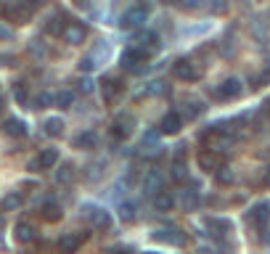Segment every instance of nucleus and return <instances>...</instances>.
<instances>
[{"label":"nucleus","instance_id":"obj_1","mask_svg":"<svg viewBox=\"0 0 270 254\" xmlns=\"http://www.w3.org/2000/svg\"><path fill=\"white\" fill-rule=\"evenodd\" d=\"M82 215H85L93 223V228H98V230H109L111 228V212L101 209V206H96V204H82Z\"/></svg>","mask_w":270,"mask_h":254},{"label":"nucleus","instance_id":"obj_2","mask_svg":"<svg viewBox=\"0 0 270 254\" xmlns=\"http://www.w3.org/2000/svg\"><path fill=\"white\" fill-rule=\"evenodd\" d=\"M146 19H148V11L143 6H133V8H127L122 19H120V27L122 29H135L140 24H146Z\"/></svg>","mask_w":270,"mask_h":254},{"label":"nucleus","instance_id":"obj_3","mask_svg":"<svg viewBox=\"0 0 270 254\" xmlns=\"http://www.w3.org/2000/svg\"><path fill=\"white\" fill-rule=\"evenodd\" d=\"M88 238V233H64L56 244L58 254H77V249L82 246V241Z\"/></svg>","mask_w":270,"mask_h":254},{"label":"nucleus","instance_id":"obj_4","mask_svg":"<svg viewBox=\"0 0 270 254\" xmlns=\"http://www.w3.org/2000/svg\"><path fill=\"white\" fill-rule=\"evenodd\" d=\"M212 93L217 96V98H222V101H230V98H239L241 93H244V88H241V82L236 77H230V79H222V82L212 90Z\"/></svg>","mask_w":270,"mask_h":254},{"label":"nucleus","instance_id":"obj_5","mask_svg":"<svg viewBox=\"0 0 270 254\" xmlns=\"http://www.w3.org/2000/svg\"><path fill=\"white\" fill-rule=\"evenodd\" d=\"M154 238L164 241V244H170V246H183L185 244V233L180 228H159V230H154Z\"/></svg>","mask_w":270,"mask_h":254},{"label":"nucleus","instance_id":"obj_6","mask_svg":"<svg viewBox=\"0 0 270 254\" xmlns=\"http://www.w3.org/2000/svg\"><path fill=\"white\" fill-rule=\"evenodd\" d=\"M267 220H270V201H260L257 206H252L249 223H252L257 230H265V228H267Z\"/></svg>","mask_w":270,"mask_h":254},{"label":"nucleus","instance_id":"obj_7","mask_svg":"<svg viewBox=\"0 0 270 254\" xmlns=\"http://www.w3.org/2000/svg\"><path fill=\"white\" fill-rule=\"evenodd\" d=\"M175 74H178L180 79H185V82H199L204 72H202V69H199V66H194L191 61L180 59L178 64H175Z\"/></svg>","mask_w":270,"mask_h":254},{"label":"nucleus","instance_id":"obj_8","mask_svg":"<svg viewBox=\"0 0 270 254\" xmlns=\"http://www.w3.org/2000/svg\"><path fill=\"white\" fill-rule=\"evenodd\" d=\"M180 127H183V117H180V114L178 111H167L162 117V122H159V133L162 135H178Z\"/></svg>","mask_w":270,"mask_h":254},{"label":"nucleus","instance_id":"obj_9","mask_svg":"<svg viewBox=\"0 0 270 254\" xmlns=\"http://www.w3.org/2000/svg\"><path fill=\"white\" fill-rule=\"evenodd\" d=\"M122 90H125V85L117 77H106L101 82V93H103V101L106 103H117V98L122 96Z\"/></svg>","mask_w":270,"mask_h":254},{"label":"nucleus","instance_id":"obj_10","mask_svg":"<svg viewBox=\"0 0 270 254\" xmlns=\"http://www.w3.org/2000/svg\"><path fill=\"white\" fill-rule=\"evenodd\" d=\"M143 59H146V51H140V48H135V45H130V48H125L122 51V66L125 69H130V72H135L138 69V64H143Z\"/></svg>","mask_w":270,"mask_h":254},{"label":"nucleus","instance_id":"obj_11","mask_svg":"<svg viewBox=\"0 0 270 254\" xmlns=\"http://www.w3.org/2000/svg\"><path fill=\"white\" fill-rule=\"evenodd\" d=\"M3 130H6V135H11V138H27L29 127H27V122H24V119H19V117H8V119L3 122Z\"/></svg>","mask_w":270,"mask_h":254},{"label":"nucleus","instance_id":"obj_12","mask_svg":"<svg viewBox=\"0 0 270 254\" xmlns=\"http://www.w3.org/2000/svg\"><path fill=\"white\" fill-rule=\"evenodd\" d=\"M85 34H88L85 24H77V21H72V24H66V29H64L61 37H64L69 45H80L82 40H85Z\"/></svg>","mask_w":270,"mask_h":254},{"label":"nucleus","instance_id":"obj_13","mask_svg":"<svg viewBox=\"0 0 270 254\" xmlns=\"http://www.w3.org/2000/svg\"><path fill=\"white\" fill-rule=\"evenodd\" d=\"M199 167H202L204 172H217L222 167V159L215 151H202L199 154Z\"/></svg>","mask_w":270,"mask_h":254},{"label":"nucleus","instance_id":"obj_14","mask_svg":"<svg viewBox=\"0 0 270 254\" xmlns=\"http://www.w3.org/2000/svg\"><path fill=\"white\" fill-rule=\"evenodd\" d=\"M164 188H162V175L157 170H148L146 172V178H143V193H148V196H157V193H162Z\"/></svg>","mask_w":270,"mask_h":254},{"label":"nucleus","instance_id":"obj_15","mask_svg":"<svg viewBox=\"0 0 270 254\" xmlns=\"http://www.w3.org/2000/svg\"><path fill=\"white\" fill-rule=\"evenodd\" d=\"M133 124H135V119L130 117V114H127V117H120V119H114V124H111V135L114 138H127L133 133Z\"/></svg>","mask_w":270,"mask_h":254},{"label":"nucleus","instance_id":"obj_16","mask_svg":"<svg viewBox=\"0 0 270 254\" xmlns=\"http://www.w3.org/2000/svg\"><path fill=\"white\" fill-rule=\"evenodd\" d=\"M204 223H207L209 230H212V236H217V238L233 230V223H230V220H222V217H207Z\"/></svg>","mask_w":270,"mask_h":254},{"label":"nucleus","instance_id":"obj_17","mask_svg":"<svg viewBox=\"0 0 270 254\" xmlns=\"http://www.w3.org/2000/svg\"><path fill=\"white\" fill-rule=\"evenodd\" d=\"M170 175H172V180H178V183L188 180V164H185V159H183V156H175V159H172Z\"/></svg>","mask_w":270,"mask_h":254},{"label":"nucleus","instance_id":"obj_18","mask_svg":"<svg viewBox=\"0 0 270 254\" xmlns=\"http://www.w3.org/2000/svg\"><path fill=\"white\" fill-rule=\"evenodd\" d=\"M40 215H43V220H48V223H58L64 217V212H61V206H58L56 201H45L43 204V209H40Z\"/></svg>","mask_w":270,"mask_h":254},{"label":"nucleus","instance_id":"obj_19","mask_svg":"<svg viewBox=\"0 0 270 254\" xmlns=\"http://www.w3.org/2000/svg\"><path fill=\"white\" fill-rule=\"evenodd\" d=\"M21 204H24V196H21L19 191H11V193L3 196V201H0V209H3V212H14V209H19Z\"/></svg>","mask_w":270,"mask_h":254},{"label":"nucleus","instance_id":"obj_20","mask_svg":"<svg viewBox=\"0 0 270 254\" xmlns=\"http://www.w3.org/2000/svg\"><path fill=\"white\" fill-rule=\"evenodd\" d=\"M74 148H85V151H90V148H96V143H98V138H96V133H90V130H85V133H80V135H74Z\"/></svg>","mask_w":270,"mask_h":254},{"label":"nucleus","instance_id":"obj_21","mask_svg":"<svg viewBox=\"0 0 270 254\" xmlns=\"http://www.w3.org/2000/svg\"><path fill=\"white\" fill-rule=\"evenodd\" d=\"M172 206H175V196L170 191H162V193L154 196V209L157 212H170Z\"/></svg>","mask_w":270,"mask_h":254},{"label":"nucleus","instance_id":"obj_22","mask_svg":"<svg viewBox=\"0 0 270 254\" xmlns=\"http://www.w3.org/2000/svg\"><path fill=\"white\" fill-rule=\"evenodd\" d=\"M14 236H16V241L19 244H29V241L34 238V228L29 225V223H16V228H14Z\"/></svg>","mask_w":270,"mask_h":254},{"label":"nucleus","instance_id":"obj_23","mask_svg":"<svg viewBox=\"0 0 270 254\" xmlns=\"http://www.w3.org/2000/svg\"><path fill=\"white\" fill-rule=\"evenodd\" d=\"M37 161H40V170H53L58 164V151L56 148H45V151L37 154Z\"/></svg>","mask_w":270,"mask_h":254},{"label":"nucleus","instance_id":"obj_24","mask_svg":"<svg viewBox=\"0 0 270 254\" xmlns=\"http://www.w3.org/2000/svg\"><path fill=\"white\" fill-rule=\"evenodd\" d=\"M43 130H45V135L48 138H58L64 133V119L61 117H48L45 119V124H43Z\"/></svg>","mask_w":270,"mask_h":254},{"label":"nucleus","instance_id":"obj_25","mask_svg":"<svg viewBox=\"0 0 270 254\" xmlns=\"http://www.w3.org/2000/svg\"><path fill=\"white\" fill-rule=\"evenodd\" d=\"M74 180V164H61L56 170V183H61V186H66V183H72Z\"/></svg>","mask_w":270,"mask_h":254},{"label":"nucleus","instance_id":"obj_26","mask_svg":"<svg viewBox=\"0 0 270 254\" xmlns=\"http://www.w3.org/2000/svg\"><path fill=\"white\" fill-rule=\"evenodd\" d=\"M120 217H122L125 223H133L135 217H138V206L133 201H122L120 204Z\"/></svg>","mask_w":270,"mask_h":254},{"label":"nucleus","instance_id":"obj_27","mask_svg":"<svg viewBox=\"0 0 270 254\" xmlns=\"http://www.w3.org/2000/svg\"><path fill=\"white\" fill-rule=\"evenodd\" d=\"M58 19H61V14L48 16V21H45V32H48V34H64V29H66V27H64Z\"/></svg>","mask_w":270,"mask_h":254},{"label":"nucleus","instance_id":"obj_28","mask_svg":"<svg viewBox=\"0 0 270 254\" xmlns=\"http://www.w3.org/2000/svg\"><path fill=\"white\" fill-rule=\"evenodd\" d=\"M51 103H56V96H51V93H37L32 98V109H48Z\"/></svg>","mask_w":270,"mask_h":254},{"label":"nucleus","instance_id":"obj_29","mask_svg":"<svg viewBox=\"0 0 270 254\" xmlns=\"http://www.w3.org/2000/svg\"><path fill=\"white\" fill-rule=\"evenodd\" d=\"M14 98H16L19 106H27V103H29V93H27L24 82H14Z\"/></svg>","mask_w":270,"mask_h":254},{"label":"nucleus","instance_id":"obj_30","mask_svg":"<svg viewBox=\"0 0 270 254\" xmlns=\"http://www.w3.org/2000/svg\"><path fill=\"white\" fill-rule=\"evenodd\" d=\"M72 103H74V93H72V90H61V93L56 96V106L58 109H72Z\"/></svg>","mask_w":270,"mask_h":254},{"label":"nucleus","instance_id":"obj_31","mask_svg":"<svg viewBox=\"0 0 270 254\" xmlns=\"http://www.w3.org/2000/svg\"><path fill=\"white\" fill-rule=\"evenodd\" d=\"M157 40H159V37H157V32H151V29H148V32H140L135 43H140V45H148V48H157V45H159Z\"/></svg>","mask_w":270,"mask_h":254},{"label":"nucleus","instance_id":"obj_32","mask_svg":"<svg viewBox=\"0 0 270 254\" xmlns=\"http://www.w3.org/2000/svg\"><path fill=\"white\" fill-rule=\"evenodd\" d=\"M204 111V106H202V103H199V101H191V103H185V117H188V119H196L199 117V114H202Z\"/></svg>","mask_w":270,"mask_h":254},{"label":"nucleus","instance_id":"obj_33","mask_svg":"<svg viewBox=\"0 0 270 254\" xmlns=\"http://www.w3.org/2000/svg\"><path fill=\"white\" fill-rule=\"evenodd\" d=\"M183 206H185V212H188V209H196V206H199V196H196V191H185Z\"/></svg>","mask_w":270,"mask_h":254},{"label":"nucleus","instance_id":"obj_34","mask_svg":"<svg viewBox=\"0 0 270 254\" xmlns=\"http://www.w3.org/2000/svg\"><path fill=\"white\" fill-rule=\"evenodd\" d=\"M228 0H209V14H225Z\"/></svg>","mask_w":270,"mask_h":254},{"label":"nucleus","instance_id":"obj_35","mask_svg":"<svg viewBox=\"0 0 270 254\" xmlns=\"http://www.w3.org/2000/svg\"><path fill=\"white\" fill-rule=\"evenodd\" d=\"M96 56H85V59L80 61V72H96Z\"/></svg>","mask_w":270,"mask_h":254},{"label":"nucleus","instance_id":"obj_36","mask_svg":"<svg viewBox=\"0 0 270 254\" xmlns=\"http://www.w3.org/2000/svg\"><path fill=\"white\" fill-rule=\"evenodd\" d=\"M183 11H196V8H202L204 6V0H175Z\"/></svg>","mask_w":270,"mask_h":254},{"label":"nucleus","instance_id":"obj_37","mask_svg":"<svg viewBox=\"0 0 270 254\" xmlns=\"http://www.w3.org/2000/svg\"><path fill=\"white\" fill-rule=\"evenodd\" d=\"M215 175H217L220 183H233V172H230V167H220Z\"/></svg>","mask_w":270,"mask_h":254},{"label":"nucleus","instance_id":"obj_38","mask_svg":"<svg viewBox=\"0 0 270 254\" xmlns=\"http://www.w3.org/2000/svg\"><path fill=\"white\" fill-rule=\"evenodd\" d=\"M77 90L82 96H88V93H93V79H88V77H82L80 82H77Z\"/></svg>","mask_w":270,"mask_h":254},{"label":"nucleus","instance_id":"obj_39","mask_svg":"<svg viewBox=\"0 0 270 254\" xmlns=\"http://www.w3.org/2000/svg\"><path fill=\"white\" fill-rule=\"evenodd\" d=\"M164 90H167V88H164V82H159V79H157V82H151V85L146 88V93H148V96H159V93H164Z\"/></svg>","mask_w":270,"mask_h":254},{"label":"nucleus","instance_id":"obj_40","mask_svg":"<svg viewBox=\"0 0 270 254\" xmlns=\"http://www.w3.org/2000/svg\"><path fill=\"white\" fill-rule=\"evenodd\" d=\"M29 53L34 56V59H40V56L45 53V48L40 45V40H32V43H29Z\"/></svg>","mask_w":270,"mask_h":254},{"label":"nucleus","instance_id":"obj_41","mask_svg":"<svg viewBox=\"0 0 270 254\" xmlns=\"http://www.w3.org/2000/svg\"><path fill=\"white\" fill-rule=\"evenodd\" d=\"M267 82H270V69H265V72L254 79V88H262V85H267Z\"/></svg>","mask_w":270,"mask_h":254},{"label":"nucleus","instance_id":"obj_42","mask_svg":"<svg viewBox=\"0 0 270 254\" xmlns=\"http://www.w3.org/2000/svg\"><path fill=\"white\" fill-rule=\"evenodd\" d=\"M0 66H16V59H14V56L0 53Z\"/></svg>","mask_w":270,"mask_h":254},{"label":"nucleus","instance_id":"obj_43","mask_svg":"<svg viewBox=\"0 0 270 254\" xmlns=\"http://www.w3.org/2000/svg\"><path fill=\"white\" fill-rule=\"evenodd\" d=\"M11 37H14V32H11L8 27H3V24H0V40H11Z\"/></svg>","mask_w":270,"mask_h":254},{"label":"nucleus","instance_id":"obj_44","mask_svg":"<svg viewBox=\"0 0 270 254\" xmlns=\"http://www.w3.org/2000/svg\"><path fill=\"white\" fill-rule=\"evenodd\" d=\"M27 170H29V172H43V170H40V161H37V156H34V159L29 161V164H27Z\"/></svg>","mask_w":270,"mask_h":254},{"label":"nucleus","instance_id":"obj_45","mask_svg":"<svg viewBox=\"0 0 270 254\" xmlns=\"http://www.w3.org/2000/svg\"><path fill=\"white\" fill-rule=\"evenodd\" d=\"M262 186L270 188V167H265V178H262Z\"/></svg>","mask_w":270,"mask_h":254},{"label":"nucleus","instance_id":"obj_46","mask_svg":"<svg viewBox=\"0 0 270 254\" xmlns=\"http://www.w3.org/2000/svg\"><path fill=\"white\" fill-rule=\"evenodd\" d=\"M24 3H27V6H29V8H37V6H40V3H43V0H24Z\"/></svg>","mask_w":270,"mask_h":254},{"label":"nucleus","instance_id":"obj_47","mask_svg":"<svg viewBox=\"0 0 270 254\" xmlns=\"http://www.w3.org/2000/svg\"><path fill=\"white\" fill-rule=\"evenodd\" d=\"M146 254H159V251H146Z\"/></svg>","mask_w":270,"mask_h":254},{"label":"nucleus","instance_id":"obj_48","mask_svg":"<svg viewBox=\"0 0 270 254\" xmlns=\"http://www.w3.org/2000/svg\"><path fill=\"white\" fill-rule=\"evenodd\" d=\"M162 3H172V0H162Z\"/></svg>","mask_w":270,"mask_h":254},{"label":"nucleus","instance_id":"obj_49","mask_svg":"<svg viewBox=\"0 0 270 254\" xmlns=\"http://www.w3.org/2000/svg\"><path fill=\"white\" fill-rule=\"evenodd\" d=\"M122 254H127V251H122Z\"/></svg>","mask_w":270,"mask_h":254}]
</instances>
